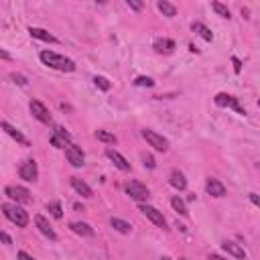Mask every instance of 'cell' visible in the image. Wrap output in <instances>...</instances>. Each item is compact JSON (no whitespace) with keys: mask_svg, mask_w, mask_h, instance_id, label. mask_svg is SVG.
Wrapping results in <instances>:
<instances>
[{"mask_svg":"<svg viewBox=\"0 0 260 260\" xmlns=\"http://www.w3.org/2000/svg\"><path fill=\"white\" fill-rule=\"evenodd\" d=\"M39 59L51 67V69H57V71H63V73H71L75 71V63L65 57V55H59V53H53V51H41L39 53Z\"/></svg>","mask_w":260,"mask_h":260,"instance_id":"cell-1","label":"cell"},{"mask_svg":"<svg viewBox=\"0 0 260 260\" xmlns=\"http://www.w3.org/2000/svg\"><path fill=\"white\" fill-rule=\"evenodd\" d=\"M2 211L6 220L13 222L17 228H27L29 225V213L22 209L18 203H2Z\"/></svg>","mask_w":260,"mask_h":260,"instance_id":"cell-2","label":"cell"},{"mask_svg":"<svg viewBox=\"0 0 260 260\" xmlns=\"http://www.w3.org/2000/svg\"><path fill=\"white\" fill-rule=\"evenodd\" d=\"M142 137H144V140L149 142L155 151H159V153H165L167 149H169V140L163 137V134H159V132H155V130H151V128H144L142 130Z\"/></svg>","mask_w":260,"mask_h":260,"instance_id":"cell-3","label":"cell"},{"mask_svg":"<svg viewBox=\"0 0 260 260\" xmlns=\"http://www.w3.org/2000/svg\"><path fill=\"white\" fill-rule=\"evenodd\" d=\"M139 211H142V216H146V220H151V222L156 225V228H161V230L167 228V220L163 218V213L156 209V208L146 206V203H140V206H139Z\"/></svg>","mask_w":260,"mask_h":260,"instance_id":"cell-4","label":"cell"},{"mask_svg":"<svg viewBox=\"0 0 260 260\" xmlns=\"http://www.w3.org/2000/svg\"><path fill=\"white\" fill-rule=\"evenodd\" d=\"M124 191H126V195L130 197V199H134V201H146L149 199V189H146V185H142V183H139V181H132V183H128L126 187H124Z\"/></svg>","mask_w":260,"mask_h":260,"instance_id":"cell-5","label":"cell"},{"mask_svg":"<svg viewBox=\"0 0 260 260\" xmlns=\"http://www.w3.org/2000/svg\"><path fill=\"white\" fill-rule=\"evenodd\" d=\"M213 102H216V104H218L220 108H232V110H236L240 116H244V114H246V110L238 104V98H234V96H230V94L220 92V94H216Z\"/></svg>","mask_w":260,"mask_h":260,"instance_id":"cell-6","label":"cell"},{"mask_svg":"<svg viewBox=\"0 0 260 260\" xmlns=\"http://www.w3.org/2000/svg\"><path fill=\"white\" fill-rule=\"evenodd\" d=\"M18 175H20V179L29 181V183H33V181H37V177H39V167H37V161H35V159L25 161V163L20 165V169H18Z\"/></svg>","mask_w":260,"mask_h":260,"instance_id":"cell-7","label":"cell"},{"mask_svg":"<svg viewBox=\"0 0 260 260\" xmlns=\"http://www.w3.org/2000/svg\"><path fill=\"white\" fill-rule=\"evenodd\" d=\"M4 193H6L10 199H15L17 203H31V201H33V197H31V193H29V189L20 187V185H8V187L4 189Z\"/></svg>","mask_w":260,"mask_h":260,"instance_id":"cell-8","label":"cell"},{"mask_svg":"<svg viewBox=\"0 0 260 260\" xmlns=\"http://www.w3.org/2000/svg\"><path fill=\"white\" fill-rule=\"evenodd\" d=\"M65 159L69 161L73 167H84V163H86V155H84V151L80 149V146L67 144V146H65Z\"/></svg>","mask_w":260,"mask_h":260,"instance_id":"cell-9","label":"cell"},{"mask_svg":"<svg viewBox=\"0 0 260 260\" xmlns=\"http://www.w3.org/2000/svg\"><path fill=\"white\" fill-rule=\"evenodd\" d=\"M31 114L33 118H37L39 122L43 124H51V114H49V110L45 108V104H41L39 100H31Z\"/></svg>","mask_w":260,"mask_h":260,"instance_id":"cell-10","label":"cell"},{"mask_svg":"<svg viewBox=\"0 0 260 260\" xmlns=\"http://www.w3.org/2000/svg\"><path fill=\"white\" fill-rule=\"evenodd\" d=\"M0 128H2V130L8 134V137H10V139H15L18 144H22V146H31L29 139H27V137H25V134H22L20 130H17V128L13 126V124H8V122H0Z\"/></svg>","mask_w":260,"mask_h":260,"instance_id":"cell-11","label":"cell"},{"mask_svg":"<svg viewBox=\"0 0 260 260\" xmlns=\"http://www.w3.org/2000/svg\"><path fill=\"white\" fill-rule=\"evenodd\" d=\"M106 156H108V159L112 161V163H114V167H118L120 169V171H124V173H128L130 171V163L126 161V159H124V156L118 153V151H114V149H106Z\"/></svg>","mask_w":260,"mask_h":260,"instance_id":"cell-12","label":"cell"},{"mask_svg":"<svg viewBox=\"0 0 260 260\" xmlns=\"http://www.w3.org/2000/svg\"><path fill=\"white\" fill-rule=\"evenodd\" d=\"M35 225L39 228V232L45 236V238H49V240H57V234H55V230L51 228V224L47 222V218L45 216H35Z\"/></svg>","mask_w":260,"mask_h":260,"instance_id":"cell-13","label":"cell"},{"mask_svg":"<svg viewBox=\"0 0 260 260\" xmlns=\"http://www.w3.org/2000/svg\"><path fill=\"white\" fill-rule=\"evenodd\" d=\"M206 191L213 197H224L225 195V187L220 179H213V177H208L206 181Z\"/></svg>","mask_w":260,"mask_h":260,"instance_id":"cell-14","label":"cell"},{"mask_svg":"<svg viewBox=\"0 0 260 260\" xmlns=\"http://www.w3.org/2000/svg\"><path fill=\"white\" fill-rule=\"evenodd\" d=\"M222 248L228 254H232L234 258H238V260H244L246 258V252H244V248L240 246V244H236V242H232V240H225V242H222Z\"/></svg>","mask_w":260,"mask_h":260,"instance_id":"cell-15","label":"cell"},{"mask_svg":"<svg viewBox=\"0 0 260 260\" xmlns=\"http://www.w3.org/2000/svg\"><path fill=\"white\" fill-rule=\"evenodd\" d=\"M69 181H71V187H73L82 197H92V195H94L92 187H89V185L86 183V181H82L80 177H71Z\"/></svg>","mask_w":260,"mask_h":260,"instance_id":"cell-16","label":"cell"},{"mask_svg":"<svg viewBox=\"0 0 260 260\" xmlns=\"http://www.w3.org/2000/svg\"><path fill=\"white\" fill-rule=\"evenodd\" d=\"M153 47H155L156 53L169 55V53H173V49H175V41H171V39H156Z\"/></svg>","mask_w":260,"mask_h":260,"instance_id":"cell-17","label":"cell"},{"mask_svg":"<svg viewBox=\"0 0 260 260\" xmlns=\"http://www.w3.org/2000/svg\"><path fill=\"white\" fill-rule=\"evenodd\" d=\"M29 33H31V37H33V39H39V41H45V43H57V39H55V37L51 35V33H47L45 29L31 27Z\"/></svg>","mask_w":260,"mask_h":260,"instance_id":"cell-18","label":"cell"},{"mask_svg":"<svg viewBox=\"0 0 260 260\" xmlns=\"http://www.w3.org/2000/svg\"><path fill=\"white\" fill-rule=\"evenodd\" d=\"M169 183H171L175 189H179V191H183L185 187H187V179H185V175L181 173V171H175L171 173V177H169Z\"/></svg>","mask_w":260,"mask_h":260,"instance_id":"cell-19","label":"cell"},{"mask_svg":"<svg viewBox=\"0 0 260 260\" xmlns=\"http://www.w3.org/2000/svg\"><path fill=\"white\" fill-rule=\"evenodd\" d=\"M69 228L75 234H80V236H94V228L89 224H86V222H71Z\"/></svg>","mask_w":260,"mask_h":260,"instance_id":"cell-20","label":"cell"},{"mask_svg":"<svg viewBox=\"0 0 260 260\" xmlns=\"http://www.w3.org/2000/svg\"><path fill=\"white\" fill-rule=\"evenodd\" d=\"M191 29H193V33H197V35H199L201 39L213 41V33H211L206 25H201V22H193V25H191Z\"/></svg>","mask_w":260,"mask_h":260,"instance_id":"cell-21","label":"cell"},{"mask_svg":"<svg viewBox=\"0 0 260 260\" xmlns=\"http://www.w3.org/2000/svg\"><path fill=\"white\" fill-rule=\"evenodd\" d=\"M110 225H112V228H114L116 232H120V234H130V232H132L130 224L124 222V220H120V218H112V220H110Z\"/></svg>","mask_w":260,"mask_h":260,"instance_id":"cell-22","label":"cell"},{"mask_svg":"<svg viewBox=\"0 0 260 260\" xmlns=\"http://www.w3.org/2000/svg\"><path fill=\"white\" fill-rule=\"evenodd\" d=\"M156 8H159L161 13H163L165 17H169V18H173V17L177 15V8H175L171 2H167V0H159V2H156Z\"/></svg>","mask_w":260,"mask_h":260,"instance_id":"cell-23","label":"cell"},{"mask_svg":"<svg viewBox=\"0 0 260 260\" xmlns=\"http://www.w3.org/2000/svg\"><path fill=\"white\" fill-rule=\"evenodd\" d=\"M47 211L51 213L55 220H61L63 218V209H61V203L59 201H49L47 203Z\"/></svg>","mask_w":260,"mask_h":260,"instance_id":"cell-24","label":"cell"},{"mask_svg":"<svg viewBox=\"0 0 260 260\" xmlns=\"http://www.w3.org/2000/svg\"><path fill=\"white\" fill-rule=\"evenodd\" d=\"M171 206H173V209L177 211V213H181V216H187V206H185V201L183 199H181L179 195H175L173 199H171Z\"/></svg>","mask_w":260,"mask_h":260,"instance_id":"cell-25","label":"cell"},{"mask_svg":"<svg viewBox=\"0 0 260 260\" xmlns=\"http://www.w3.org/2000/svg\"><path fill=\"white\" fill-rule=\"evenodd\" d=\"M96 139L102 140V142H106V144H114L116 142V137L112 132H108V130H96Z\"/></svg>","mask_w":260,"mask_h":260,"instance_id":"cell-26","label":"cell"},{"mask_svg":"<svg viewBox=\"0 0 260 260\" xmlns=\"http://www.w3.org/2000/svg\"><path fill=\"white\" fill-rule=\"evenodd\" d=\"M53 134H55V137H57V139H61L65 144H71V134L69 132H67L63 126H55V130H53Z\"/></svg>","mask_w":260,"mask_h":260,"instance_id":"cell-27","label":"cell"},{"mask_svg":"<svg viewBox=\"0 0 260 260\" xmlns=\"http://www.w3.org/2000/svg\"><path fill=\"white\" fill-rule=\"evenodd\" d=\"M211 8L216 10V13L222 17V18H230L232 15H230V8L225 6V4H222V2H211Z\"/></svg>","mask_w":260,"mask_h":260,"instance_id":"cell-28","label":"cell"},{"mask_svg":"<svg viewBox=\"0 0 260 260\" xmlns=\"http://www.w3.org/2000/svg\"><path fill=\"white\" fill-rule=\"evenodd\" d=\"M94 84H96V87L102 89V92H108V89H110V82L106 80V77H102V75L94 77Z\"/></svg>","mask_w":260,"mask_h":260,"instance_id":"cell-29","label":"cell"},{"mask_svg":"<svg viewBox=\"0 0 260 260\" xmlns=\"http://www.w3.org/2000/svg\"><path fill=\"white\" fill-rule=\"evenodd\" d=\"M134 86H139V87H153V86H155V82L151 80V77L140 75V77H137V80H134Z\"/></svg>","mask_w":260,"mask_h":260,"instance_id":"cell-30","label":"cell"},{"mask_svg":"<svg viewBox=\"0 0 260 260\" xmlns=\"http://www.w3.org/2000/svg\"><path fill=\"white\" fill-rule=\"evenodd\" d=\"M10 80H13L15 84H18V86H27V77L20 75V73H13L10 75Z\"/></svg>","mask_w":260,"mask_h":260,"instance_id":"cell-31","label":"cell"},{"mask_svg":"<svg viewBox=\"0 0 260 260\" xmlns=\"http://www.w3.org/2000/svg\"><path fill=\"white\" fill-rule=\"evenodd\" d=\"M142 163H144V167H149V169H155L156 167V163H155V159H153L151 155H144L142 156Z\"/></svg>","mask_w":260,"mask_h":260,"instance_id":"cell-32","label":"cell"},{"mask_svg":"<svg viewBox=\"0 0 260 260\" xmlns=\"http://www.w3.org/2000/svg\"><path fill=\"white\" fill-rule=\"evenodd\" d=\"M232 63H234V71L240 73V71H242V61H240L238 57H232Z\"/></svg>","mask_w":260,"mask_h":260,"instance_id":"cell-33","label":"cell"},{"mask_svg":"<svg viewBox=\"0 0 260 260\" xmlns=\"http://www.w3.org/2000/svg\"><path fill=\"white\" fill-rule=\"evenodd\" d=\"M126 4H128L132 10H140V8H142V2H137V0H126Z\"/></svg>","mask_w":260,"mask_h":260,"instance_id":"cell-34","label":"cell"},{"mask_svg":"<svg viewBox=\"0 0 260 260\" xmlns=\"http://www.w3.org/2000/svg\"><path fill=\"white\" fill-rule=\"evenodd\" d=\"M17 258H18V260H35V258H33V256L29 254V252H25V250H18Z\"/></svg>","mask_w":260,"mask_h":260,"instance_id":"cell-35","label":"cell"},{"mask_svg":"<svg viewBox=\"0 0 260 260\" xmlns=\"http://www.w3.org/2000/svg\"><path fill=\"white\" fill-rule=\"evenodd\" d=\"M0 240H2L6 246H10V244H13V238H10V236L8 234H4L2 230H0Z\"/></svg>","mask_w":260,"mask_h":260,"instance_id":"cell-36","label":"cell"},{"mask_svg":"<svg viewBox=\"0 0 260 260\" xmlns=\"http://www.w3.org/2000/svg\"><path fill=\"white\" fill-rule=\"evenodd\" d=\"M0 59H13V55H10L8 51H4V49H0Z\"/></svg>","mask_w":260,"mask_h":260,"instance_id":"cell-37","label":"cell"},{"mask_svg":"<svg viewBox=\"0 0 260 260\" xmlns=\"http://www.w3.org/2000/svg\"><path fill=\"white\" fill-rule=\"evenodd\" d=\"M250 201L254 206H260V199H258V193H250Z\"/></svg>","mask_w":260,"mask_h":260,"instance_id":"cell-38","label":"cell"},{"mask_svg":"<svg viewBox=\"0 0 260 260\" xmlns=\"http://www.w3.org/2000/svg\"><path fill=\"white\" fill-rule=\"evenodd\" d=\"M209 260H225V258H222L220 254H209Z\"/></svg>","mask_w":260,"mask_h":260,"instance_id":"cell-39","label":"cell"},{"mask_svg":"<svg viewBox=\"0 0 260 260\" xmlns=\"http://www.w3.org/2000/svg\"><path fill=\"white\" fill-rule=\"evenodd\" d=\"M179 260H187V258H179Z\"/></svg>","mask_w":260,"mask_h":260,"instance_id":"cell-40","label":"cell"}]
</instances>
